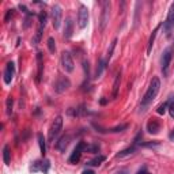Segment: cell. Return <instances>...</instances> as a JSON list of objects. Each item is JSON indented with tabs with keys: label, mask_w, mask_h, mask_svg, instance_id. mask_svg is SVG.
<instances>
[{
	"label": "cell",
	"mask_w": 174,
	"mask_h": 174,
	"mask_svg": "<svg viewBox=\"0 0 174 174\" xmlns=\"http://www.w3.org/2000/svg\"><path fill=\"white\" fill-rule=\"evenodd\" d=\"M44 163H45V165H42V171H44V174H46L48 173V170H49V167H50V162L45 161Z\"/></svg>",
	"instance_id": "obj_33"
},
{
	"label": "cell",
	"mask_w": 174,
	"mask_h": 174,
	"mask_svg": "<svg viewBox=\"0 0 174 174\" xmlns=\"http://www.w3.org/2000/svg\"><path fill=\"white\" fill-rule=\"evenodd\" d=\"M14 75H15V64L13 61H8L4 69V83L10 84L14 79Z\"/></svg>",
	"instance_id": "obj_11"
},
{
	"label": "cell",
	"mask_w": 174,
	"mask_h": 174,
	"mask_svg": "<svg viewBox=\"0 0 174 174\" xmlns=\"http://www.w3.org/2000/svg\"><path fill=\"white\" fill-rule=\"evenodd\" d=\"M100 103L101 105H106V103H107V100H106V98H102V100L100 101Z\"/></svg>",
	"instance_id": "obj_39"
},
{
	"label": "cell",
	"mask_w": 174,
	"mask_h": 174,
	"mask_svg": "<svg viewBox=\"0 0 174 174\" xmlns=\"http://www.w3.org/2000/svg\"><path fill=\"white\" fill-rule=\"evenodd\" d=\"M116 44H117V38L113 40L112 44H110V48L107 49V57H106V61L107 63L110 61V59H112V56H113V52H114V49H116Z\"/></svg>",
	"instance_id": "obj_25"
},
{
	"label": "cell",
	"mask_w": 174,
	"mask_h": 174,
	"mask_svg": "<svg viewBox=\"0 0 174 174\" xmlns=\"http://www.w3.org/2000/svg\"><path fill=\"white\" fill-rule=\"evenodd\" d=\"M83 68H84V74H86V78L88 79L90 78V67H88V61H83Z\"/></svg>",
	"instance_id": "obj_32"
},
{
	"label": "cell",
	"mask_w": 174,
	"mask_h": 174,
	"mask_svg": "<svg viewBox=\"0 0 174 174\" xmlns=\"http://www.w3.org/2000/svg\"><path fill=\"white\" fill-rule=\"evenodd\" d=\"M13 106H14V98L10 95L6 100V113L7 116H11L13 114Z\"/></svg>",
	"instance_id": "obj_23"
},
{
	"label": "cell",
	"mask_w": 174,
	"mask_h": 174,
	"mask_svg": "<svg viewBox=\"0 0 174 174\" xmlns=\"http://www.w3.org/2000/svg\"><path fill=\"white\" fill-rule=\"evenodd\" d=\"M88 23V10L86 6H80L78 13V26L79 29H84Z\"/></svg>",
	"instance_id": "obj_9"
},
{
	"label": "cell",
	"mask_w": 174,
	"mask_h": 174,
	"mask_svg": "<svg viewBox=\"0 0 174 174\" xmlns=\"http://www.w3.org/2000/svg\"><path fill=\"white\" fill-rule=\"evenodd\" d=\"M169 103H170V101L165 102V103H162V105L159 106L158 109H156V113H158V114H161V116H163V114H165V113L169 110Z\"/></svg>",
	"instance_id": "obj_28"
},
{
	"label": "cell",
	"mask_w": 174,
	"mask_h": 174,
	"mask_svg": "<svg viewBox=\"0 0 174 174\" xmlns=\"http://www.w3.org/2000/svg\"><path fill=\"white\" fill-rule=\"evenodd\" d=\"M147 130H148V133H151V135H156L161 130V124L156 120H151V121H148V124H147Z\"/></svg>",
	"instance_id": "obj_14"
},
{
	"label": "cell",
	"mask_w": 174,
	"mask_h": 174,
	"mask_svg": "<svg viewBox=\"0 0 174 174\" xmlns=\"http://www.w3.org/2000/svg\"><path fill=\"white\" fill-rule=\"evenodd\" d=\"M116 174H129V171L127 169H120L118 171H116Z\"/></svg>",
	"instance_id": "obj_38"
},
{
	"label": "cell",
	"mask_w": 174,
	"mask_h": 174,
	"mask_svg": "<svg viewBox=\"0 0 174 174\" xmlns=\"http://www.w3.org/2000/svg\"><path fill=\"white\" fill-rule=\"evenodd\" d=\"M148 174H150V173H148Z\"/></svg>",
	"instance_id": "obj_43"
},
{
	"label": "cell",
	"mask_w": 174,
	"mask_h": 174,
	"mask_svg": "<svg viewBox=\"0 0 174 174\" xmlns=\"http://www.w3.org/2000/svg\"><path fill=\"white\" fill-rule=\"evenodd\" d=\"M84 148H86V143H84V142H79V143H78V146L74 148L72 154H71V156L68 158V163H69V165H76L78 162L80 161L82 154L84 152Z\"/></svg>",
	"instance_id": "obj_5"
},
{
	"label": "cell",
	"mask_w": 174,
	"mask_h": 174,
	"mask_svg": "<svg viewBox=\"0 0 174 174\" xmlns=\"http://www.w3.org/2000/svg\"><path fill=\"white\" fill-rule=\"evenodd\" d=\"M135 151H136V144H132L130 147L123 150V151H120L116 156H117V158H124V156H128V155H130V154H133Z\"/></svg>",
	"instance_id": "obj_20"
},
{
	"label": "cell",
	"mask_w": 174,
	"mask_h": 174,
	"mask_svg": "<svg viewBox=\"0 0 174 174\" xmlns=\"http://www.w3.org/2000/svg\"><path fill=\"white\" fill-rule=\"evenodd\" d=\"M61 128H63V117L61 116H57V117L55 118V121L52 123V125H50L49 133H48V140H49V142H53V140L59 136Z\"/></svg>",
	"instance_id": "obj_4"
},
{
	"label": "cell",
	"mask_w": 174,
	"mask_h": 174,
	"mask_svg": "<svg viewBox=\"0 0 174 174\" xmlns=\"http://www.w3.org/2000/svg\"><path fill=\"white\" fill-rule=\"evenodd\" d=\"M68 144H69V136L68 135H64V136H61L59 139V142L56 143V148L63 152V151H65V148H67Z\"/></svg>",
	"instance_id": "obj_15"
},
{
	"label": "cell",
	"mask_w": 174,
	"mask_h": 174,
	"mask_svg": "<svg viewBox=\"0 0 174 174\" xmlns=\"http://www.w3.org/2000/svg\"><path fill=\"white\" fill-rule=\"evenodd\" d=\"M105 161H106L105 155H98V156H95L94 159L87 162V165L88 166H100V165H102V162H105Z\"/></svg>",
	"instance_id": "obj_22"
},
{
	"label": "cell",
	"mask_w": 174,
	"mask_h": 174,
	"mask_svg": "<svg viewBox=\"0 0 174 174\" xmlns=\"http://www.w3.org/2000/svg\"><path fill=\"white\" fill-rule=\"evenodd\" d=\"M69 87H71V82H69L68 78L60 76L56 80V83H55V91L57 94H63V93H65Z\"/></svg>",
	"instance_id": "obj_8"
},
{
	"label": "cell",
	"mask_w": 174,
	"mask_h": 174,
	"mask_svg": "<svg viewBox=\"0 0 174 174\" xmlns=\"http://www.w3.org/2000/svg\"><path fill=\"white\" fill-rule=\"evenodd\" d=\"M109 19H110V1H103L100 18V30L102 33L105 31L106 26L109 25Z\"/></svg>",
	"instance_id": "obj_3"
},
{
	"label": "cell",
	"mask_w": 174,
	"mask_h": 174,
	"mask_svg": "<svg viewBox=\"0 0 174 174\" xmlns=\"http://www.w3.org/2000/svg\"><path fill=\"white\" fill-rule=\"evenodd\" d=\"M31 15H34V14L31 13L30 15H27V18L25 19V26H23V27H25V29H27V27H29V26L31 25V19H30V16H31Z\"/></svg>",
	"instance_id": "obj_35"
},
{
	"label": "cell",
	"mask_w": 174,
	"mask_h": 174,
	"mask_svg": "<svg viewBox=\"0 0 174 174\" xmlns=\"http://www.w3.org/2000/svg\"><path fill=\"white\" fill-rule=\"evenodd\" d=\"M42 31H44V27H41V26H40V27H38V30L36 31V36L33 37V41H31V42H33V45H38V44H40L41 37H42Z\"/></svg>",
	"instance_id": "obj_24"
},
{
	"label": "cell",
	"mask_w": 174,
	"mask_h": 174,
	"mask_svg": "<svg viewBox=\"0 0 174 174\" xmlns=\"http://www.w3.org/2000/svg\"><path fill=\"white\" fill-rule=\"evenodd\" d=\"M82 174H95V173H94L93 170H84V171H83Z\"/></svg>",
	"instance_id": "obj_40"
},
{
	"label": "cell",
	"mask_w": 174,
	"mask_h": 174,
	"mask_svg": "<svg viewBox=\"0 0 174 174\" xmlns=\"http://www.w3.org/2000/svg\"><path fill=\"white\" fill-rule=\"evenodd\" d=\"M37 140H38V144H40V150H41V154L42 156L46 155V140L44 137L42 133H38L37 135Z\"/></svg>",
	"instance_id": "obj_19"
},
{
	"label": "cell",
	"mask_w": 174,
	"mask_h": 174,
	"mask_svg": "<svg viewBox=\"0 0 174 174\" xmlns=\"http://www.w3.org/2000/svg\"><path fill=\"white\" fill-rule=\"evenodd\" d=\"M72 34H74V22H72L71 18H67L65 23H64V34L63 36H64L65 40H69L72 37Z\"/></svg>",
	"instance_id": "obj_12"
},
{
	"label": "cell",
	"mask_w": 174,
	"mask_h": 174,
	"mask_svg": "<svg viewBox=\"0 0 174 174\" xmlns=\"http://www.w3.org/2000/svg\"><path fill=\"white\" fill-rule=\"evenodd\" d=\"M169 113H170V116L174 118V98H173V101L169 103Z\"/></svg>",
	"instance_id": "obj_34"
},
{
	"label": "cell",
	"mask_w": 174,
	"mask_h": 174,
	"mask_svg": "<svg viewBox=\"0 0 174 174\" xmlns=\"http://www.w3.org/2000/svg\"><path fill=\"white\" fill-rule=\"evenodd\" d=\"M159 88H161V80H159V78H152V80L150 83V87L148 90L146 91L144 94L143 100H142V105H140V112H144L146 110V107L152 102V101L155 100V97L158 95L159 93Z\"/></svg>",
	"instance_id": "obj_1"
},
{
	"label": "cell",
	"mask_w": 174,
	"mask_h": 174,
	"mask_svg": "<svg viewBox=\"0 0 174 174\" xmlns=\"http://www.w3.org/2000/svg\"><path fill=\"white\" fill-rule=\"evenodd\" d=\"M50 16H52V23H53V27L55 30L60 29L61 26V20H63V10L59 4H55L52 7V13H50Z\"/></svg>",
	"instance_id": "obj_6"
},
{
	"label": "cell",
	"mask_w": 174,
	"mask_h": 174,
	"mask_svg": "<svg viewBox=\"0 0 174 174\" xmlns=\"http://www.w3.org/2000/svg\"><path fill=\"white\" fill-rule=\"evenodd\" d=\"M3 162L7 166L11 163V151H10V146H7V144L3 147Z\"/></svg>",
	"instance_id": "obj_21"
},
{
	"label": "cell",
	"mask_w": 174,
	"mask_h": 174,
	"mask_svg": "<svg viewBox=\"0 0 174 174\" xmlns=\"http://www.w3.org/2000/svg\"><path fill=\"white\" fill-rule=\"evenodd\" d=\"M136 174H148V171H147V167H146V166H143V167L140 169V170H139Z\"/></svg>",
	"instance_id": "obj_37"
},
{
	"label": "cell",
	"mask_w": 174,
	"mask_h": 174,
	"mask_svg": "<svg viewBox=\"0 0 174 174\" xmlns=\"http://www.w3.org/2000/svg\"><path fill=\"white\" fill-rule=\"evenodd\" d=\"M174 55V48L173 46H169L163 50L161 57V65H162V72L165 76H167L169 74V67H170V63H171V59H173Z\"/></svg>",
	"instance_id": "obj_2"
},
{
	"label": "cell",
	"mask_w": 174,
	"mask_h": 174,
	"mask_svg": "<svg viewBox=\"0 0 174 174\" xmlns=\"http://www.w3.org/2000/svg\"><path fill=\"white\" fill-rule=\"evenodd\" d=\"M38 18H40V26L45 29L46 22H48V15H46V13H45V11H42V13L40 14V16H38Z\"/></svg>",
	"instance_id": "obj_30"
},
{
	"label": "cell",
	"mask_w": 174,
	"mask_h": 174,
	"mask_svg": "<svg viewBox=\"0 0 174 174\" xmlns=\"http://www.w3.org/2000/svg\"><path fill=\"white\" fill-rule=\"evenodd\" d=\"M40 166H41V162L40 161L34 162V166L31 167V170H33V171H38V170H40Z\"/></svg>",
	"instance_id": "obj_36"
},
{
	"label": "cell",
	"mask_w": 174,
	"mask_h": 174,
	"mask_svg": "<svg viewBox=\"0 0 174 174\" xmlns=\"http://www.w3.org/2000/svg\"><path fill=\"white\" fill-rule=\"evenodd\" d=\"M171 139H173V142H174V129H173V132H171Z\"/></svg>",
	"instance_id": "obj_42"
},
{
	"label": "cell",
	"mask_w": 174,
	"mask_h": 174,
	"mask_svg": "<svg viewBox=\"0 0 174 174\" xmlns=\"http://www.w3.org/2000/svg\"><path fill=\"white\" fill-rule=\"evenodd\" d=\"M106 64H107V61H106L105 59H100V61H98V67H97V71H95V79H98V78H101V75L103 74V71H105L106 68Z\"/></svg>",
	"instance_id": "obj_17"
},
{
	"label": "cell",
	"mask_w": 174,
	"mask_h": 174,
	"mask_svg": "<svg viewBox=\"0 0 174 174\" xmlns=\"http://www.w3.org/2000/svg\"><path fill=\"white\" fill-rule=\"evenodd\" d=\"M159 27L161 26H156L154 31H152V34L150 36V40H148V45H147V53H151V50H152V46H154V42H155V38H156V34H158V30H159Z\"/></svg>",
	"instance_id": "obj_18"
},
{
	"label": "cell",
	"mask_w": 174,
	"mask_h": 174,
	"mask_svg": "<svg viewBox=\"0 0 174 174\" xmlns=\"http://www.w3.org/2000/svg\"><path fill=\"white\" fill-rule=\"evenodd\" d=\"M120 83H121V71H120V72H117V75H116V79H114V83H113V90H112L113 98H117L118 90H120Z\"/></svg>",
	"instance_id": "obj_16"
},
{
	"label": "cell",
	"mask_w": 174,
	"mask_h": 174,
	"mask_svg": "<svg viewBox=\"0 0 174 174\" xmlns=\"http://www.w3.org/2000/svg\"><path fill=\"white\" fill-rule=\"evenodd\" d=\"M46 45H48V49H49L50 53H55V50H56V42H55V38H53V37L48 38Z\"/></svg>",
	"instance_id": "obj_27"
},
{
	"label": "cell",
	"mask_w": 174,
	"mask_h": 174,
	"mask_svg": "<svg viewBox=\"0 0 174 174\" xmlns=\"http://www.w3.org/2000/svg\"><path fill=\"white\" fill-rule=\"evenodd\" d=\"M37 65H38V71H37V83H40V82H41V79H42V72H44L42 52H38V53H37Z\"/></svg>",
	"instance_id": "obj_13"
},
{
	"label": "cell",
	"mask_w": 174,
	"mask_h": 174,
	"mask_svg": "<svg viewBox=\"0 0 174 174\" xmlns=\"http://www.w3.org/2000/svg\"><path fill=\"white\" fill-rule=\"evenodd\" d=\"M163 27H165V31H166V36L170 37V33L174 29V3L171 4V8H170V11L167 14V18H166L165 23H163Z\"/></svg>",
	"instance_id": "obj_10"
},
{
	"label": "cell",
	"mask_w": 174,
	"mask_h": 174,
	"mask_svg": "<svg viewBox=\"0 0 174 174\" xmlns=\"http://www.w3.org/2000/svg\"><path fill=\"white\" fill-rule=\"evenodd\" d=\"M128 124H121V125H117V127H114V128H110V129H107V132H110V133H118V132H123V130L128 129Z\"/></svg>",
	"instance_id": "obj_26"
},
{
	"label": "cell",
	"mask_w": 174,
	"mask_h": 174,
	"mask_svg": "<svg viewBox=\"0 0 174 174\" xmlns=\"http://www.w3.org/2000/svg\"><path fill=\"white\" fill-rule=\"evenodd\" d=\"M100 151V146L98 144H86L84 152H98Z\"/></svg>",
	"instance_id": "obj_29"
},
{
	"label": "cell",
	"mask_w": 174,
	"mask_h": 174,
	"mask_svg": "<svg viewBox=\"0 0 174 174\" xmlns=\"http://www.w3.org/2000/svg\"><path fill=\"white\" fill-rule=\"evenodd\" d=\"M19 45H20V38H18V40H16V46H19Z\"/></svg>",
	"instance_id": "obj_41"
},
{
	"label": "cell",
	"mask_w": 174,
	"mask_h": 174,
	"mask_svg": "<svg viewBox=\"0 0 174 174\" xmlns=\"http://www.w3.org/2000/svg\"><path fill=\"white\" fill-rule=\"evenodd\" d=\"M13 16H14V10H13V8L7 10V11H6V16H4V22H6V23H7V22H10V19L13 18Z\"/></svg>",
	"instance_id": "obj_31"
},
{
	"label": "cell",
	"mask_w": 174,
	"mask_h": 174,
	"mask_svg": "<svg viewBox=\"0 0 174 174\" xmlns=\"http://www.w3.org/2000/svg\"><path fill=\"white\" fill-rule=\"evenodd\" d=\"M61 65L64 71L68 72V74H71L75 69V61L69 52H63L61 53Z\"/></svg>",
	"instance_id": "obj_7"
}]
</instances>
